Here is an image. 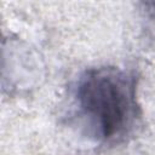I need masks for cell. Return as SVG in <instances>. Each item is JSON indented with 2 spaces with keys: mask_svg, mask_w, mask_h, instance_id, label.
Wrapping results in <instances>:
<instances>
[{
  "mask_svg": "<svg viewBox=\"0 0 155 155\" xmlns=\"http://www.w3.org/2000/svg\"><path fill=\"white\" fill-rule=\"evenodd\" d=\"M75 103L94 139L120 140L130 133L138 115L134 78L114 67L88 69L78 80Z\"/></svg>",
  "mask_w": 155,
  "mask_h": 155,
  "instance_id": "1",
  "label": "cell"
}]
</instances>
